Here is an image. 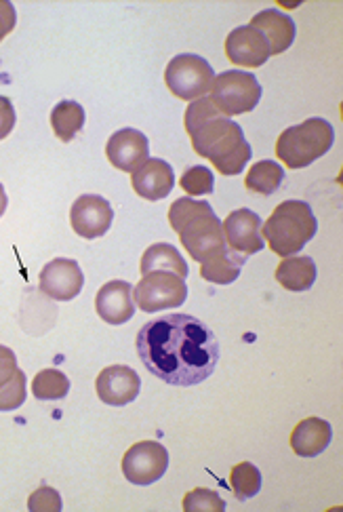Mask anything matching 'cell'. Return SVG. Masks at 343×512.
I'll return each mask as SVG.
<instances>
[{
    "mask_svg": "<svg viewBox=\"0 0 343 512\" xmlns=\"http://www.w3.org/2000/svg\"><path fill=\"white\" fill-rule=\"evenodd\" d=\"M184 123L194 152L209 159L221 175H238L251 161L253 150L245 131L232 118L221 114L209 95L188 106Z\"/></svg>",
    "mask_w": 343,
    "mask_h": 512,
    "instance_id": "obj_2",
    "label": "cell"
},
{
    "mask_svg": "<svg viewBox=\"0 0 343 512\" xmlns=\"http://www.w3.org/2000/svg\"><path fill=\"white\" fill-rule=\"evenodd\" d=\"M169 468V451L158 441H139L127 449L123 458V475L133 485H152L165 477Z\"/></svg>",
    "mask_w": 343,
    "mask_h": 512,
    "instance_id": "obj_9",
    "label": "cell"
},
{
    "mask_svg": "<svg viewBox=\"0 0 343 512\" xmlns=\"http://www.w3.org/2000/svg\"><path fill=\"white\" fill-rule=\"evenodd\" d=\"M251 28H255L268 41L270 55H280L289 51L295 43V22L278 9H264L251 19Z\"/></svg>",
    "mask_w": 343,
    "mask_h": 512,
    "instance_id": "obj_18",
    "label": "cell"
},
{
    "mask_svg": "<svg viewBox=\"0 0 343 512\" xmlns=\"http://www.w3.org/2000/svg\"><path fill=\"white\" fill-rule=\"evenodd\" d=\"M184 510L186 512H224L226 502L213 489L198 487L192 489L184 498Z\"/></svg>",
    "mask_w": 343,
    "mask_h": 512,
    "instance_id": "obj_29",
    "label": "cell"
},
{
    "mask_svg": "<svg viewBox=\"0 0 343 512\" xmlns=\"http://www.w3.org/2000/svg\"><path fill=\"white\" fill-rule=\"evenodd\" d=\"M226 55L240 68H259L272 57L266 38L251 26H238L228 34Z\"/></svg>",
    "mask_w": 343,
    "mask_h": 512,
    "instance_id": "obj_15",
    "label": "cell"
},
{
    "mask_svg": "<svg viewBox=\"0 0 343 512\" xmlns=\"http://www.w3.org/2000/svg\"><path fill=\"white\" fill-rule=\"evenodd\" d=\"M188 300L186 279L173 272H150L133 287V302L141 312L154 314L158 310L179 308Z\"/></svg>",
    "mask_w": 343,
    "mask_h": 512,
    "instance_id": "obj_8",
    "label": "cell"
},
{
    "mask_svg": "<svg viewBox=\"0 0 343 512\" xmlns=\"http://www.w3.org/2000/svg\"><path fill=\"white\" fill-rule=\"evenodd\" d=\"M28 388H26V373L17 369L15 376L0 386V411H15L26 403Z\"/></svg>",
    "mask_w": 343,
    "mask_h": 512,
    "instance_id": "obj_27",
    "label": "cell"
},
{
    "mask_svg": "<svg viewBox=\"0 0 343 512\" xmlns=\"http://www.w3.org/2000/svg\"><path fill=\"white\" fill-rule=\"evenodd\" d=\"M230 487H232L234 496L240 502L255 498L261 491V472H259V468L251 462H240L230 472Z\"/></svg>",
    "mask_w": 343,
    "mask_h": 512,
    "instance_id": "obj_26",
    "label": "cell"
},
{
    "mask_svg": "<svg viewBox=\"0 0 343 512\" xmlns=\"http://www.w3.org/2000/svg\"><path fill=\"white\" fill-rule=\"evenodd\" d=\"M15 24H17V13L13 3H9V0H0V43H3V38L7 34L13 32Z\"/></svg>",
    "mask_w": 343,
    "mask_h": 512,
    "instance_id": "obj_33",
    "label": "cell"
},
{
    "mask_svg": "<svg viewBox=\"0 0 343 512\" xmlns=\"http://www.w3.org/2000/svg\"><path fill=\"white\" fill-rule=\"evenodd\" d=\"M70 392V380L64 371L59 369H43L36 373L32 382V395L38 401H62Z\"/></svg>",
    "mask_w": 343,
    "mask_h": 512,
    "instance_id": "obj_25",
    "label": "cell"
},
{
    "mask_svg": "<svg viewBox=\"0 0 343 512\" xmlns=\"http://www.w3.org/2000/svg\"><path fill=\"white\" fill-rule=\"evenodd\" d=\"M169 224L179 234V241L188 249L190 258L198 264L211 260L228 247L221 220L205 201L181 196L169 209Z\"/></svg>",
    "mask_w": 343,
    "mask_h": 512,
    "instance_id": "obj_3",
    "label": "cell"
},
{
    "mask_svg": "<svg viewBox=\"0 0 343 512\" xmlns=\"http://www.w3.org/2000/svg\"><path fill=\"white\" fill-rule=\"evenodd\" d=\"M95 390H97V397L106 405L123 407L137 399L141 390V380L135 369L127 365H112L99 373Z\"/></svg>",
    "mask_w": 343,
    "mask_h": 512,
    "instance_id": "obj_14",
    "label": "cell"
},
{
    "mask_svg": "<svg viewBox=\"0 0 343 512\" xmlns=\"http://www.w3.org/2000/svg\"><path fill=\"white\" fill-rule=\"evenodd\" d=\"M215 72L205 57L181 53L173 57L165 70V83L179 100L194 102L211 91Z\"/></svg>",
    "mask_w": 343,
    "mask_h": 512,
    "instance_id": "obj_7",
    "label": "cell"
},
{
    "mask_svg": "<svg viewBox=\"0 0 343 512\" xmlns=\"http://www.w3.org/2000/svg\"><path fill=\"white\" fill-rule=\"evenodd\" d=\"M141 274H150V272H173L181 279H188V264L173 245L169 243H156L146 249L144 258H141L139 266Z\"/></svg>",
    "mask_w": 343,
    "mask_h": 512,
    "instance_id": "obj_21",
    "label": "cell"
},
{
    "mask_svg": "<svg viewBox=\"0 0 343 512\" xmlns=\"http://www.w3.org/2000/svg\"><path fill=\"white\" fill-rule=\"evenodd\" d=\"M114 222V209L110 201L99 194H83L78 196L70 209L72 230L83 236L87 241L104 236Z\"/></svg>",
    "mask_w": 343,
    "mask_h": 512,
    "instance_id": "obj_10",
    "label": "cell"
},
{
    "mask_svg": "<svg viewBox=\"0 0 343 512\" xmlns=\"http://www.w3.org/2000/svg\"><path fill=\"white\" fill-rule=\"evenodd\" d=\"M15 121H17V114L11 100L5 95H0V142H3L5 137L13 131Z\"/></svg>",
    "mask_w": 343,
    "mask_h": 512,
    "instance_id": "obj_31",
    "label": "cell"
},
{
    "mask_svg": "<svg viewBox=\"0 0 343 512\" xmlns=\"http://www.w3.org/2000/svg\"><path fill=\"white\" fill-rule=\"evenodd\" d=\"M131 184L137 196L146 201H163L175 188L173 167L163 159H148L139 169L133 171Z\"/></svg>",
    "mask_w": 343,
    "mask_h": 512,
    "instance_id": "obj_17",
    "label": "cell"
},
{
    "mask_svg": "<svg viewBox=\"0 0 343 512\" xmlns=\"http://www.w3.org/2000/svg\"><path fill=\"white\" fill-rule=\"evenodd\" d=\"M247 262V255L236 253L226 247L221 253L213 255L211 260L200 264V277L215 285H230L240 277V270Z\"/></svg>",
    "mask_w": 343,
    "mask_h": 512,
    "instance_id": "obj_22",
    "label": "cell"
},
{
    "mask_svg": "<svg viewBox=\"0 0 343 512\" xmlns=\"http://www.w3.org/2000/svg\"><path fill=\"white\" fill-rule=\"evenodd\" d=\"M17 369L19 367H17L15 352L11 348L0 344V386L7 384L15 376Z\"/></svg>",
    "mask_w": 343,
    "mask_h": 512,
    "instance_id": "obj_32",
    "label": "cell"
},
{
    "mask_svg": "<svg viewBox=\"0 0 343 512\" xmlns=\"http://www.w3.org/2000/svg\"><path fill=\"white\" fill-rule=\"evenodd\" d=\"M282 182H285V169H282L276 161L255 163L245 177L247 190L261 196L274 194L282 186Z\"/></svg>",
    "mask_w": 343,
    "mask_h": 512,
    "instance_id": "obj_24",
    "label": "cell"
},
{
    "mask_svg": "<svg viewBox=\"0 0 343 512\" xmlns=\"http://www.w3.org/2000/svg\"><path fill=\"white\" fill-rule=\"evenodd\" d=\"M261 91L264 89H261L255 74L226 70L215 76L209 97L215 108L230 118L255 110L261 100Z\"/></svg>",
    "mask_w": 343,
    "mask_h": 512,
    "instance_id": "obj_6",
    "label": "cell"
},
{
    "mask_svg": "<svg viewBox=\"0 0 343 512\" xmlns=\"http://www.w3.org/2000/svg\"><path fill=\"white\" fill-rule=\"evenodd\" d=\"M28 510L30 512H59L62 510V498H59L57 489L43 485L30 496Z\"/></svg>",
    "mask_w": 343,
    "mask_h": 512,
    "instance_id": "obj_30",
    "label": "cell"
},
{
    "mask_svg": "<svg viewBox=\"0 0 343 512\" xmlns=\"http://www.w3.org/2000/svg\"><path fill=\"white\" fill-rule=\"evenodd\" d=\"M135 344L146 369L171 386L203 384L219 361L215 333L190 314H165L148 321Z\"/></svg>",
    "mask_w": 343,
    "mask_h": 512,
    "instance_id": "obj_1",
    "label": "cell"
},
{
    "mask_svg": "<svg viewBox=\"0 0 343 512\" xmlns=\"http://www.w3.org/2000/svg\"><path fill=\"white\" fill-rule=\"evenodd\" d=\"M335 144V129L325 118H308L301 125L289 127L280 133L276 142V156L289 169H304L322 159Z\"/></svg>",
    "mask_w": 343,
    "mask_h": 512,
    "instance_id": "obj_5",
    "label": "cell"
},
{
    "mask_svg": "<svg viewBox=\"0 0 343 512\" xmlns=\"http://www.w3.org/2000/svg\"><path fill=\"white\" fill-rule=\"evenodd\" d=\"M87 121V114L85 108L80 106L78 102L72 100H64L59 102L53 112H51V127L53 133L59 137V142H66L70 144L74 137L83 131Z\"/></svg>",
    "mask_w": 343,
    "mask_h": 512,
    "instance_id": "obj_23",
    "label": "cell"
},
{
    "mask_svg": "<svg viewBox=\"0 0 343 512\" xmlns=\"http://www.w3.org/2000/svg\"><path fill=\"white\" fill-rule=\"evenodd\" d=\"M316 232L318 220L306 201L280 203L272 211L270 220L261 226V236L280 258H291L299 253L314 239Z\"/></svg>",
    "mask_w": 343,
    "mask_h": 512,
    "instance_id": "obj_4",
    "label": "cell"
},
{
    "mask_svg": "<svg viewBox=\"0 0 343 512\" xmlns=\"http://www.w3.org/2000/svg\"><path fill=\"white\" fill-rule=\"evenodd\" d=\"M333 428L322 418L301 420L291 432V449L299 458H316L331 445Z\"/></svg>",
    "mask_w": 343,
    "mask_h": 512,
    "instance_id": "obj_19",
    "label": "cell"
},
{
    "mask_svg": "<svg viewBox=\"0 0 343 512\" xmlns=\"http://www.w3.org/2000/svg\"><path fill=\"white\" fill-rule=\"evenodd\" d=\"M318 268L308 255H291V258H282L276 268V281L287 291H308L316 283Z\"/></svg>",
    "mask_w": 343,
    "mask_h": 512,
    "instance_id": "obj_20",
    "label": "cell"
},
{
    "mask_svg": "<svg viewBox=\"0 0 343 512\" xmlns=\"http://www.w3.org/2000/svg\"><path fill=\"white\" fill-rule=\"evenodd\" d=\"M7 205H9L7 192H5V186L0 184V218H3V215H5V211H7Z\"/></svg>",
    "mask_w": 343,
    "mask_h": 512,
    "instance_id": "obj_34",
    "label": "cell"
},
{
    "mask_svg": "<svg viewBox=\"0 0 343 512\" xmlns=\"http://www.w3.org/2000/svg\"><path fill=\"white\" fill-rule=\"evenodd\" d=\"M95 310L108 325H125L133 319V285L127 281H110L97 291Z\"/></svg>",
    "mask_w": 343,
    "mask_h": 512,
    "instance_id": "obj_16",
    "label": "cell"
},
{
    "mask_svg": "<svg viewBox=\"0 0 343 512\" xmlns=\"http://www.w3.org/2000/svg\"><path fill=\"white\" fill-rule=\"evenodd\" d=\"M179 184L188 192V196H205L215 190V177L211 169L203 165H194L181 175Z\"/></svg>",
    "mask_w": 343,
    "mask_h": 512,
    "instance_id": "obj_28",
    "label": "cell"
},
{
    "mask_svg": "<svg viewBox=\"0 0 343 512\" xmlns=\"http://www.w3.org/2000/svg\"><path fill=\"white\" fill-rule=\"evenodd\" d=\"M261 226H264V222H261L259 215L251 209L232 211L224 220V224H221L228 247L236 253L247 255V258L266 247L264 236H261Z\"/></svg>",
    "mask_w": 343,
    "mask_h": 512,
    "instance_id": "obj_12",
    "label": "cell"
},
{
    "mask_svg": "<svg viewBox=\"0 0 343 512\" xmlns=\"http://www.w3.org/2000/svg\"><path fill=\"white\" fill-rule=\"evenodd\" d=\"M106 156L112 167L125 173H133L150 159V142L148 137L137 129H120L108 140Z\"/></svg>",
    "mask_w": 343,
    "mask_h": 512,
    "instance_id": "obj_13",
    "label": "cell"
},
{
    "mask_svg": "<svg viewBox=\"0 0 343 512\" xmlns=\"http://www.w3.org/2000/svg\"><path fill=\"white\" fill-rule=\"evenodd\" d=\"M40 291L57 302H70L85 287V274L76 260L57 258L40 270Z\"/></svg>",
    "mask_w": 343,
    "mask_h": 512,
    "instance_id": "obj_11",
    "label": "cell"
}]
</instances>
